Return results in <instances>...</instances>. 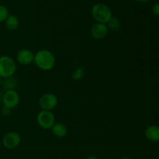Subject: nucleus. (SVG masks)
<instances>
[{
	"label": "nucleus",
	"mask_w": 159,
	"mask_h": 159,
	"mask_svg": "<svg viewBox=\"0 0 159 159\" xmlns=\"http://www.w3.org/2000/svg\"><path fill=\"white\" fill-rule=\"evenodd\" d=\"M2 79L0 77V85H2Z\"/></svg>",
	"instance_id": "nucleus-21"
},
{
	"label": "nucleus",
	"mask_w": 159,
	"mask_h": 159,
	"mask_svg": "<svg viewBox=\"0 0 159 159\" xmlns=\"http://www.w3.org/2000/svg\"><path fill=\"white\" fill-rule=\"evenodd\" d=\"M144 137L151 142H158L159 141V127L157 125L148 126L144 130Z\"/></svg>",
	"instance_id": "nucleus-10"
},
{
	"label": "nucleus",
	"mask_w": 159,
	"mask_h": 159,
	"mask_svg": "<svg viewBox=\"0 0 159 159\" xmlns=\"http://www.w3.org/2000/svg\"><path fill=\"white\" fill-rule=\"evenodd\" d=\"M152 12L155 14L156 16H159V4L158 3H155V5L152 7Z\"/></svg>",
	"instance_id": "nucleus-16"
},
{
	"label": "nucleus",
	"mask_w": 159,
	"mask_h": 159,
	"mask_svg": "<svg viewBox=\"0 0 159 159\" xmlns=\"http://www.w3.org/2000/svg\"><path fill=\"white\" fill-rule=\"evenodd\" d=\"M58 99L55 95L52 93H46L43 95L39 99V106L42 110L51 111L57 105Z\"/></svg>",
	"instance_id": "nucleus-5"
},
{
	"label": "nucleus",
	"mask_w": 159,
	"mask_h": 159,
	"mask_svg": "<svg viewBox=\"0 0 159 159\" xmlns=\"http://www.w3.org/2000/svg\"><path fill=\"white\" fill-rule=\"evenodd\" d=\"M120 159H130V158H129V157H123V158H121Z\"/></svg>",
	"instance_id": "nucleus-20"
},
{
	"label": "nucleus",
	"mask_w": 159,
	"mask_h": 159,
	"mask_svg": "<svg viewBox=\"0 0 159 159\" xmlns=\"http://www.w3.org/2000/svg\"><path fill=\"white\" fill-rule=\"evenodd\" d=\"M108 32V27H107V24H104V23H95L90 29L91 36L93 38L97 39V40H101V39H103L104 37H107Z\"/></svg>",
	"instance_id": "nucleus-8"
},
{
	"label": "nucleus",
	"mask_w": 159,
	"mask_h": 159,
	"mask_svg": "<svg viewBox=\"0 0 159 159\" xmlns=\"http://www.w3.org/2000/svg\"><path fill=\"white\" fill-rule=\"evenodd\" d=\"M107 27H108V29L111 30H113V31H116V30H118L120 28L121 22L120 20L118 18H116V17L112 16L111 19L107 22Z\"/></svg>",
	"instance_id": "nucleus-13"
},
{
	"label": "nucleus",
	"mask_w": 159,
	"mask_h": 159,
	"mask_svg": "<svg viewBox=\"0 0 159 159\" xmlns=\"http://www.w3.org/2000/svg\"><path fill=\"white\" fill-rule=\"evenodd\" d=\"M34 62L42 71H51L55 66V56L51 51L42 49L34 54Z\"/></svg>",
	"instance_id": "nucleus-1"
},
{
	"label": "nucleus",
	"mask_w": 159,
	"mask_h": 159,
	"mask_svg": "<svg viewBox=\"0 0 159 159\" xmlns=\"http://www.w3.org/2000/svg\"><path fill=\"white\" fill-rule=\"evenodd\" d=\"M16 71V63L9 56L0 57V77L2 79L11 78Z\"/></svg>",
	"instance_id": "nucleus-3"
},
{
	"label": "nucleus",
	"mask_w": 159,
	"mask_h": 159,
	"mask_svg": "<svg viewBox=\"0 0 159 159\" xmlns=\"http://www.w3.org/2000/svg\"><path fill=\"white\" fill-rule=\"evenodd\" d=\"M84 76V69L82 67H79L75 71H74L72 75V78L75 81H79L83 78Z\"/></svg>",
	"instance_id": "nucleus-15"
},
{
	"label": "nucleus",
	"mask_w": 159,
	"mask_h": 159,
	"mask_svg": "<svg viewBox=\"0 0 159 159\" xmlns=\"http://www.w3.org/2000/svg\"><path fill=\"white\" fill-rule=\"evenodd\" d=\"M2 142V145L6 149H14L20 145L21 142V137L16 132L11 131L3 137Z\"/></svg>",
	"instance_id": "nucleus-7"
},
{
	"label": "nucleus",
	"mask_w": 159,
	"mask_h": 159,
	"mask_svg": "<svg viewBox=\"0 0 159 159\" xmlns=\"http://www.w3.org/2000/svg\"><path fill=\"white\" fill-rule=\"evenodd\" d=\"M34 54L29 49H22L17 53L16 60L20 65H27L34 62Z\"/></svg>",
	"instance_id": "nucleus-9"
},
{
	"label": "nucleus",
	"mask_w": 159,
	"mask_h": 159,
	"mask_svg": "<svg viewBox=\"0 0 159 159\" xmlns=\"http://www.w3.org/2000/svg\"><path fill=\"white\" fill-rule=\"evenodd\" d=\"M10 110H11L8 109L7 107H3L2 109V115H4V116H7V115H9V113H10Z\"/></svg>",
	"instance_id": "nucleus-17"
},
{
	"label": "nucleus",
	"mask_w": 159,
	"mask_h": 159,
	"mask_svg": "<svg viewBox=\"0 0 159 159\" xmlns=\"http://www.w3.org/2000/svg\"><path fill=\"white\" fill-rule=\"evenodd\" d=\"M9 16V10L5 6L0 5V23H2L6 20Z\"/></svg>",
	"instance_id": "nucleus-14"
},
{
	"label": "nucleus",
	"mask_w": 159,
	"mask_h": 159,
	"mask_svg": "<svg viewBox=\"0 0 159 159\" xmlns=\"http://www.w3.org/2000/svg\"><path fill=\"white\" fill-rule=\"evenodd\" d=\"M3 107H7L9 110L16 108L20 102V96L16 91L13 89H8L2 96Z\"/></svg>",
	"instance_id": "nucleus-6"
},
{
	"label": "nucleus",
	"mask_w": 159,
	"mask_h": 159,
	"mask_svg": "<svg viewBox=\"0 0 159 159\" xmlns=\"http://www.w3.org/2000/svg\"><path fill=\"white\" fill-rule=\"evenodd\" d=\"M5 22H6V27L9 30H15L19 27V25H20L19 19L14 15H9Z\"/></svg>",
	"instance_id": "nucleus-12"
},
{
	"label": "nucleus",
	"mask_w": 159,
	"mask_h": 159,
	"mask_svg": "<svg viewBox=\"0 0 159 159\" xmlns=\"http://www.w3.org/2000/svg\"><path fill=\"white\" fill-rule=\"evenodd\" d=\"M51 130L53 134L58 138H64L67 134V127L61 123H55Z\"/></svg>",
	"instance_id": "nucleus-11"
},
{
	"label": "nucleus",
	"mask_w": 159,
	"mask_h": 159,
	"mask_svg": "<svg viewBox=\"0 0 159 159\" xmlns=\"http://www.w3.org/2000/svg\"><path fill=\"white\" fill-rule=\"evenodd\" d=\"M135 1L138 2H148V0H135Z\"/></svg>",
	"instance_id": "nucleus-18"
},
{
	"label": "nucleus",
	"mask_w": 159,
	"mask_h": 159,
	"mask_svg": "<svg viewBox=\"0 0 159 159\" xmlns=\"http://www.w3.org/2000/svg\"><path fill=\"white\" fill-rule=\"evenodd\" d=\"M37 124L44 130H49L55 124V116L51 111L41 110L37 116Z\"/></svg>",
	"instance_id": "nucleus-4"
},
{
	"label": "nucleus",
	"mask_w": 159,
	"mask_h": 159,
	"mask_svg": "<svg viewBox=\"0 0 159 159\" xmlns=\"http://www.w3.org/2000/svg\"><path fill=\"white\" fill-rule=\"evenodd\" d=\"M86 159H98V158H96V157H94V156H90V157H88Z\"/></svg>",
	"instance_id": "nucleus-19"
},
{
	"label": "nucleus",
	"mask_w": 159,
	"mask_h": 159,
	"mask_svg": "<svg viewBox=\"0 0 159 159\" xmlns=\"http://www.w3.org/2000/svg\"><path fill=\"white\" fill-rule=\"evenodd\" d=\"M92 15L96 23L107 24V22L111 19L112 12L108 6L103 3L95 4L92 8Z\"/></svg>",
	"instance_id": "nucleus-2"
}]
</instances>
